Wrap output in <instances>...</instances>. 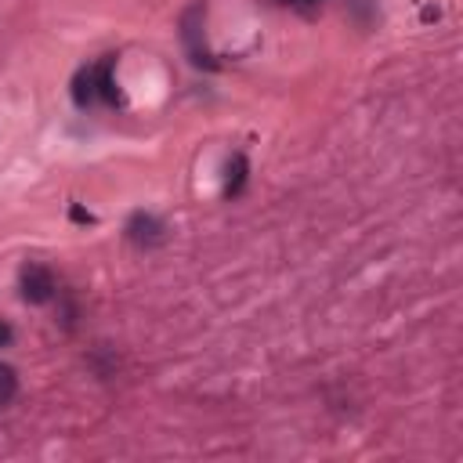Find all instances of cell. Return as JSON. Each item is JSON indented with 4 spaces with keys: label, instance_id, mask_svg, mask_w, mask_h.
Returning a JSON list of instances; mask_svg holds the SVG:
<instances>
[{
    "label": "cell",
    "instance_id": "obj_6",
    "mask_svg": "<svg viewBox=\"0 0 463 463\" xmlns=\"http://www.w3.org/2000/svg\"><path fill=\"white\" fill-rule=\"evenodd\" d=\"M4 340H11V329H7V326H0V344H4Z\"/></svg>",
    "mask_w": 463,
    "mask_h": 463
},
{
    "label": "cell",
    "instance_id": "obj_3",
    "mask_svg": "<svg viewBox=\"0 0 463 463\" xmlns=\"http://www.w3.org/2000/svg\"><path fill=\"white\" fill-rule=\"evenodd\" d=\"M159 232H163V228H159V221H156V217L137 213V217L130 221V239H134V242H141V246H145V242H159Z\"/></svg>",
    "mask_w": 463,
    "mask_h": 463
},
{
    "label": "cell",
    "instance_id": "obj_5",
    "mask_svg": "<svg viewBox=\"0 0 463 463\" xmlns=\"http://www.w3.org/2000/svg\"><path fill=\"white\" fill-rule=\"evenodd\" d=\"M228 174H232V177H228V192H239V188H242V177H246V159L235 156L232 166H228Z\"/></svg>",
    "mask_w": 463,
    "mask_h": 463
},
{
    "label": "cell",
    "instance_id": "obj_2",
    "mask_svg": "<svg viewBox=\"0 0 463 463\" xmlns=\"http://www.w3.org/2000/svg\"><path fill=\"white\" fill-rule=\"evenodd\" d=\"M72 98H76V105H90V101L98 98V65L83 69V72L72 80Z\"/></svg>",
    "mask_w": 463,
    "mask_h": 463
},
{
    "label": "cell",
    "instance_id": "obj_7",
    "mask_svg": "<svg viewBox=\"0 0 463 463\" xmlns=\"http://www.w3.org/2000/svg\"><path fill=\"white\" fill-rule=\"evenodd\" d=\"M282 4H318V0H282Z\"/></svg>",
    "mask_w": 463,
    "mask_h": 463
},
{
    "label": "cell",
    "instance_id": "obj_1",
    "mask_svg": "<svg viewBox=\"0 0 463 463\" xmlns=\"http://www.w3.org/2000/svg\"><path fill=\"white\" fill-rule=\"evenodd\" d=\"M51 293H54L51 271L40 268V264H25L22 268V297L33 300V304H43V300H51Z\"/></svg>",
    "mask_w": 463,
    "mask_h": 463
},
{
    "label": "cell",
    "instance_id": "obj_4",
    "mask_svg": "<svg viewBox=\"0 0 463 463\" xmlns=\"http://www.w3.org/2000/svg\"><path fill=\"white\" fill-rule=\"evenodd\" d=\"M11 394H14V369L0 362V405H7Z\"/></svg>",
    "mask_w": 463,
    "mask_h": 463
}]
</instances>
